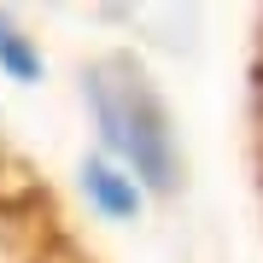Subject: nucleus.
Masks as SVG:
<instances>
[{"label": "nucleus", "mask_w": 263, "mask_h": 263, "mask_svg": "<svg viewBox=\"0 0 263 263\" xmlns=\"http://www.w3.org/2000/svg\"><path fill=\"white\" fill-rule=\"evenodd\" d=\"M82 100L94 111V129L105 141V158L123 164L146 193H170L181 176V141L164 94L135 59H100L82 70Z\"/></svg>", "instance_id": "nucleus-1"}, {"label": "nucleus", "mask_w": 263, "mask_h": 263, "mask_svg": "<svg viewBox=\"0 0 263 263\" xmlns=\"http://www.w3.org/2000/svg\"><path fill=\"white\" fill-rule=\"evenodd\" d=\"M76 187H82V205L100 211L105 222H129V216H141V205H146V187H141V181H135L123 164H111L105 152L82 158V170H76Z\"/></svg>", "instance_id": "nucleus-2"}, {"label": "nucleus", "mask_w": 263, "mask_h": 263, "mask_svg": "<svg viewBox=\"0 0 263 263\" xmlns=\"http://www.w3.org/2000/svg\"><path fill=\"white\" fill-rule=\"evenodd\" d=\"M41 65H47L41 41L29 35L12 12H0V70H6L12 82H41Z\"/></svg>", "instance_id": "nucleus-3"}]
</instances>
